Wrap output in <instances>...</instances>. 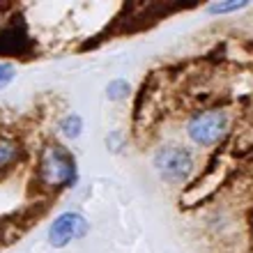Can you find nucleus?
Returning <instances> with one entry per match:
<instances>
[{
	"instance_id": "nucleus-1",
	"label": "nucleus",
	"mask_w": 253,
	"mask_h": 253,
	"mask_svg": "<svg viewBox=\"0 0 253 253\" xmlns=\"http://www.w3.org/2000/svg\"><path fill=\"white\" fill-rule=\"evenodd\" d=\"M39 179L46 186H69L76 179V161L62 145H49L39 156Z\"/></svg>"
},
{
	"instance_id": "nucleus-2",
	"label": "nucleus",
	"mask_w": 253,
	"mask_h": 253,
	"mask_svg": "<svg viewBox=\"0 0 253 253\" xmlns=\"http://www.w3.org/2000/svg\"><path fill=\"white\" fill-rule=\"evenodd\" d=\"M154 168L166 182H184L194 171V159L189 150L166 145L154 154Z\"/></svg>"
},
{
	"instance_id": "nucleus-3",
	"label": "nucleus",
	"mask_w": 253,
	"mask_h": 253,
	"mask_svg": "<svg viewBox=\"0 0 253 253\" xmlns=\"http://www.w3.org/2000/svg\"><path fill=\"white\" fill-rule=\"evenodd\" d=\"M226 129H228V118H226L221 111L198 113V115L189 122V126H186L189 138H191L196 145H202V148L214 145V143L226 134Z\"/></svg>"
},
{
	"instance_id": "nucleus-4",
	"label": "nucleus",
	"mask_w": 253,
	"mask_h": 253,
	"mask_svg": "<svg viewBox=\"0 0 253 253\" xmlns=\"http://www.w3.org/2000/svg\"><path fill=\"white\" fill-rule=\"evenodd\" d=\"M88 230L90 226L85 221V216H81L78 212H62L49 228V242L55 249H62V246H67L74 239L85 237Z\"/></svg>"
},
{
	"instance_id": "nucleus-5",
	"label": "nucleus",
	"mask_w": 253,
	"mask_h": 253,
	"mask_svg": "<svg viewBox=\"0 0 253 253\" xmlns=\"http://www.w3.org/2000/svg\"><path fill=\"white\" fill-rule=\"evenodd\" d=\"M19 156H21V148H19V143L0 136V171H2V168H9V166H14L16 161H19Z\"/></svg>"
},
{
	"instance_id": "nucleus-6",
	"label": "nucleus",
	"mask_w": 253,
	"mask_h": 253,
	"mask_svg": "<svg viewBox=\"0 0 253 253\" xmlns=\"http://www.w3.org/2000/svg\"><path fill=\"white\" fill-rule=\"evenodd\" d=\"M81 129H83V122L78 115H67V118L60 122V131H62V136H67V138H78Z\"/></svg>"
},
{
	"instance_id": "nucleus-7",
	"label": "nucleus",
	"mask_w": 253,
	"mask_h": 253,
	"mask_svg": "<svg viewBox=\"0 0 253 253\" xmlns=\"http://www.w3.org/2000/svg\"><path fill=\"white\" fill-rule=\"evenodd\" d=\"M126 92H129V83H125V81H113L111 85H108V90H106L108 99H113V101H118V99H125Z\"/></svg>"
},
{
	"instance_id": "nucleus-8",
	"label": "nucleus",
	"mask_w": 253,
	"mask_h": 253,
	"mask_svg": "<svg viewBox=\"0 0 253 253\" xmlns=\"http://www.w3.org/2000/svg\"><path fill=\"white\" fill-rule=\"evenodd\" d=\"M12 78H14V67L7 62H0V88H5Z\"/></svg>"
},
{
	"instance_id": "nucleus-9",
	"label": "nucleus",
	"mask_w": 253,
	"mask_h": 253,
	"mask_svg": "<svg viewBox=\"0 0 253 253\" xmlns=\"http://www.w3.org/2000/svg\"><path fill=\"white\" fill-rule=\"evenodd\" d=\"M244 7V2H232V5H214L212 12H232V9H239Z\"/></svg>"
}]
</instances>
